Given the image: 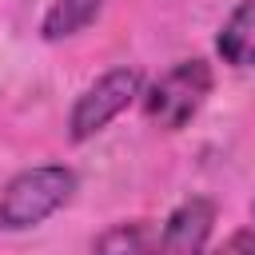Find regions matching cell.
I'll return each instance as SVG.
<instances>
[{
  "label": "cell",
  "mask_w": 255,
  "mask_h": 255,
  "mask_svg": "<svg viewBox=\"0 0 255 255\" xmlns=\"http://www.w3.org/2000/svg\"><path fill=\"white\" fill-rule=\"evenodd\" d=\"M76 191V171L68 163H36L16 171L0 191V231H28L56 215Z\"/></svg>",
  "instance_id": "1"
},
{
  "label": "cell",
  "mask_w": 255,
  "mask_h": 255,
  "mask_svg": "<svg viewBox=\"0 0 255 255\" xmlns=\"http://www.w3.org/2000/svg\"><path fill=\"white\" fill-rule=\"evenodd\" d=\"M211 84H215V76H211L207 60H199V56L179 60L143 92V116L163 131H179L199 116V108L211 96Z\"/></svg>",
  "instance_id": "2"
},
{
  "label": "cell",
  "mask_w": 255,
  "mask_h": 255,
  "mask_svg": "<svg viewBox=\"0 0 255 255\" xmlns=\"http://www.w3.org/2000/svg\"><path fill=\"white\" fill-rule=\"evenodd\" d=\"M215 52L231 68H255V0H239L215 36Z\"/></svg>",
  "instance_id": "5"
},
{
  "label": "cell",
  "mask_w": 255,
  "mask_h": 255,
  "mask_svg": "<svg viewBox=\"0 0 255 255\" xmlns=\"http://www.w3.org/2000/svg\"><path fill=\"white\" fill-rule=\"evenodd\" d=\"M143 96V72L139 68H108L104 76H96L72 104L68 112V135L72 143H88L92 135H100L131 100Z\"/></svg>",
  "instance_id": "3"
},
{
  "label": "cell",
  "mask_w": 255,
  "mask_h": 255,
  "mask_svg": "<svg viewBox=\"0 0 255 255\" xmlns=\"http://www.w3.org/2000/svg\"><path fill=\"white\" fill-rule=\"evenodd\" d=\"M147 251H151V227L143 219L112 223L92 243V255H147Z\"/></svg>",
  "instance_id": "7"
},
{
  "label": "cell",
  "mask_w": 255,
  "mask_h": 255,
  "mask_svg": "<svg viewBox=\"0 0 255 255\" xmlns=\"http://www.w3.org/2000/svg\"><path fill=\"white\" fill-rule=\"evenodd\" d=\"M100 12H104V0H52V8L40 20V36L44 40H68V36L84 32Z\"/></svg>",
  "instance_id": "6"
},
{
  "label": "cell",
  "mask_w": 255,
  "mask_h": 255,
  "mask_svg": "<svg viewBox=\"0 0 255 255\" xmlns=\"http://www.w3.org/2000/svg\"><path fill=\"white\" fill-rule=\"evenodd\" d=\"M211 255H255V227H239V231H231Z\"/></svg>",
  "instance_id": "8"
},
{
  "label": "cell",
  "mask_w": 255,
  "mask_h": 255,
  "mask_svg": "<svg viewBox=\"0 0 255 255\" xmlns=\"http://www.w3.org/2000/svg\"><path fill=\"white\" fill-rule=\"evenodd\" d=\"M211 227H215V203L207 195H191L167 215V223L147 255H203Z\"/></svg>",
  "instance_id": "4"
}]
</instances>
